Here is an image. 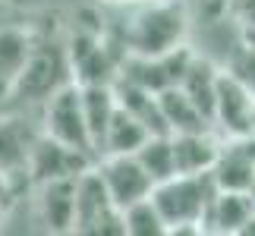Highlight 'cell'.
<instances>
[{"mask_svg": "<svg viewBox=\"0 0 255 236\" xmlns=\"http://www.w3.org/2000/svg\"><path fill=\"white\" fill-rule=\"evenodd\" d=\"M123 224H126V236H167V221L161 218V211L151 202V195L126 205Z\"/></svg>", "mask_w": 255, "mask_h": 236, "instance_id": "cell-22", "label": "cell"}, {"mask_svg": "<svg viewBox=\"0 0 255 236\" xmlns=\"http://www.w3.org/2000/svg\"><path fill=\"white\" fill-rule=\"evenodd\" d=\"M148 129L135 120L129 111H123L117 104V111L111 117V126H107V135H104V154H135L148 142Z\"/></svg>", "mask_w": 255, "mask_h": 236, "instance_id": "cell-20", "label": "cell"}, {"mask_svg": "<svg viewBox=\"0 0 255 236\" xmlns=\"http://www.w3.org/2000/svg\"><path fill=\"white\" fill-rule=\"evenodd\" d=\"M227 70L240 79L243 85L252 92V98H255V44L252 41H246V44H240L237 51L230 54V63H227Z\"/></svg>", "mask_w": 255, "mask_h": 236, "instance_id": "cell-23", "label": "cell"}, {"mask_svg": "<svg viewBox=\"0 0 255 236\" xmlns=\"http://www.w3.org/2000/svg\"><path fill=\"white\" fill-rule=\"evenodd\" d=\"M73 233L82 236H126L123 211L107 195V186L98 167H85L76 176V224Z\"/></svg>", "mask_w": 255, "mask_h": 236, "instance_id": "cell-4", "label": "cell"}, {"mask_svg": "<svg viewBox=\"0 0 255 236\" xmlns=\"http://www.w3.org/2000/svg\"><path fill=\"white\" fill-rule=\"evenodd\" d=\"M173 139V164L176 173H208L221 154V135L214 129L205 132H180Z\"/></svg>", "mask_w": 255, "mask_h": 236, "instance_id": "cell-15", "label": "cell"}, {"mask_svg": "<svg viewBox=\"0 0 255 236\" xmlns=\"http://www.w3.org/2000/svg\"><path fill=\"white\" fill-rule=\"evenodd\" d=\"M211 180L218 189L249 192L255 183V135L221 139V154L211 167Z\"/></svg>", "mask_w": 255, "mask_h": 236, "instance_id": "cell-11", "label": "cell"}, {"mask_svg": "<svg viewBox=\"0 0 255 236\" xmlns=\"http://www.w3.org/2000/svg\"><path fill=\"white\" fill-rule=\"evenodd\" d=\"M252 120H255V98H252V92L230 70H221L218 92H214V114H211L214 132H218L221 139L252 135Z\"/></svg>", "mask_w": 255, "mask_h": 236, "instance_id": "cell-7", "label": "cell"}, {"mask_svg": "<svg viewBox=\"0 0 255 236\" xmlns=\"http://www.w3.org/2000/svg\"><path fill=\"white\" fill-rule=\"evenodd\" d=\"M38 123H41V132L54 135L57 142L70 145V148L82 151V154H95V145L88 139V126H85V114H82V92L76 82H66L60 92H54L38 111Z\"/></svg>", "mask_w": 255, "mask_h": 236, "instance_id": "cell-6", "label": "cell"}, {"mask_svg": "<svg viewBox=\"0 0 255 236\" xmlns=\"http://www.w3.org/2000/svg\"><path fill=\"white\" fill-rule=\"evenodd\" d=\"M255 218V205L249 192H230L218 189L211 195L208 208L202 214V233H218V236H240L243 227Z\"/></svg>", "mask_w": 255, "mask_h": 236, "instance_id": "cell-13", "label": "cell"}, {"mask_svg": "<svg viewBox=\"0 0 255 236\" xmlns=\"http://www.w3.org/2000/svg\"><path fill=\"white\" fill-rule=\"evenodd\" d=\"M192 47L189 44H176L173 51L161 54V57H132L126 54L123 63H120V76L117 79H126V82L139 85V88H148V92H164L170 85H180V79L186 73V66L192 60Z\"/></svg>", "mask_w": 255, "mask_h": 236, "instance_id": "cell-8", "label": "cell"}, {"mask_svg": "<svg viewBox=\"0 0 255 236\" xmlns=\"http://www.w3.org/2000/svg\"><path fill=\"white\" fill-rule=\"evenodd\" d=\"M252 44H255V38H252Z\"/></svg>", "mask_w": 255, "mask_h": 236, "instance_id": "cell-29", "label": "cell"}, {"mask_svg": "<svg viewBox=\"0 0 255 236\" xmlns=\"http://www.w3.org/2000/svg\"><path fill=\"white\" fill-rule=\"evenodd\" d=\"M0 199H3L6 205H13V202H16V199H13V192H9V186L3 183V176H0Z\"/></svg>", "mask_w": 255, "mask_h": 236, "instance_id": "cell-26", "label": "cell"}, {"mask_svg": "<svg viewBox=\"0 0 255 236\" xmlns=\"http://www.w3.org/2000/svg\"><path fill=\"white\" fill-rule=\"evenodd\" d=\"M66 82H73L66 41L63 38H51V35L38 32L32 54H28L22 73H19L13 92H9V98H6V107H19V111L35 107V111H41V104L54 92H60Z\"/></svg>", "mask_w": 255, "mask_h": 236, "instance_id": "cell-2", "label": "cell"}, {"mask_svg": "<svg viewBox=\"0 0 255 236\" xmlns=\"http://www.w3.org/2000/svg\"><path fill=\"white\" fill-rule=\"evenodd\" d=\"M82 92V114L88 126V139L95 145V154H104V135L111 126V117L117 111V95L114 85H79Z\"/></svg>", "mask_w": 255, "mask_h": 236, "instance_id": "cell-17", "label": "cell"}, {"mask_svg": "<svg viewBox=\"0 0 255 236\" xmlns=\"http://www.w3.org/2000/svg\"><path fill=\"white\" fill-rule=\"evenodd\" d=\"M158 101H161V114H164V123H167L170 135L211 129L208 117L192 104V98L186 95L180 85H170V88H164V92H158Z\"/></svg>", "mask_w": 255, "mask_h": 236, "instance_id": "cell-18", "label": "cell"}, {"mask_svg": "<svg viewBox=\"0 0 255 236\" xmlns=\"http://www.w3.org/2000/svg\"><path fill=\"white\" fill-rule=\"evenodd\" d=\"M41 132V123L28 120L22 111L16 114H0V176L9 186L13 199L19 202L22 192H32L28 180V148L35 135Z\"/></svg>", "mask_w": 255, "mask_h": 236, "instance_id": "cell-5", "label": "cell"}, {"mask_svg": "<svg viewBox=\"0 0 255 236\" xmlns=\"http://www.w3.org/2000/svg\"><path fill=\"white\" fill-rule=\"evenodd\" d=\"M92 164H95L92 154L76 151L70 145L57 142L47 132H38L32 148H28V180H32V186L51 183V180H66V176L82 173Z\"/></svg>", "mask_w": 255, "mask_h": 236, "instance_id": "cell-9", "label": "cell"}, {"mask_svg": "<svg viewBox=\"0 0 255 236\" xmlns=\"http://www.w3.org/2000/svg\"><path fill=\"white\" fill-rule=\"evenodd\" d=\"M114 95H117V104H120L123 111H129L151 135H170L167 123H164V114H161V101H158L154 92L139 88V85L126 82V79H117V82H114Z\"/></svg>", "mask_w": 255, "mask_h": 236, "instance_id": "cell-16", "label": "cell"}, {"mask_svg": "<svg viewBox=\"0 0 255 236\" xmlns=\"http://www.w3.org/2000/svg\"><path fill=\"white\" fill-rule=\"evenodd\" d=\"M218 76H221V66H214L208 57H202V54H192V60H189V66H186L183 79H180V88L192 98V104L208 117V123H211V114H214ZM211 129H214V126H211Z\"/></svg>", "mask_w": 255, "mask_h": 236, "instance_id": "cell-19", "label": "cell"}, {"mask_svg": "<svg viewBox=\"0 0 255 236\" xmlns=\"http://www.w3.org/2000/svg\"><path fill=\"white\" fill-rule=\"evenodd\" d=\"M120 19H104V35L132 57H161L186 44L189 9L186 0H142L132 6H111Z\"/></svg>", "mask_w": 255, "mask_h": 236, "instance_id": "cell-1", "label": "cell"}, {"mask_svg": "<svg viewBox=\"0 0 255 236\" xmlns=\"http://www.w3.org/2000/svg\"><path fill=\"white\" fill-rule=\"evenodd\" d=\"M6 208H9V205H6L3 199H0V224H3V218H6Z\"/></svg>", "mask_w": 255, "mask_h": 236, "instance_id": "cell-27", "label": "cell"}, {"mask_svg": "<svg viewBox=\"0 0 255 236\" xmlns=\"http://www.w3.org/2000/svg\"><path fill=\"white\" fill-rule=\"evenodd\" d=\"M76 176L32 186L38 221L51 233H73V224H76Z\"/></svg>", "mask_w": 255, "mask_h": 236, "instance_id": "cell-12", "label": "cell"}, {"mask_svg": "<svg viewBox=\"0 0 255 236\" xmlns=\"http://www.w3.org/2000/svg\"><path fill=\"white\" fill-rule=\"evenodd\" d=\"M249 195H252V205H255V183L249 186Z\"/></svg>", "mask_w": 255, "mask_h": 236, "instance_id": "cell-28", "label": "cell"}, {"mask_svg": "<svg viewBox=\"0 0 255 236\" xmlns=\"http://www.w3.org/2000/svg\"><path fill=\"white\" fill-rule=\"evenodd\" d=\"M135 157H139V164L145 167V173H148L154 183H164V180H170V176H176L173 139L170 135H148V142L135 151Z\"/></svg>", "mask_w": 255, "mask_h": 236, "instance_id": "cell-21", "label": "cell"}, {"mask_svg": "<svg viewBox=\"0 0 255 236\" xmlns=\"http://www.w3.org/2000/svg\"><path fill=\"white\" fill-rule=\"evenodd\" d=\"M35 25H0V107L6 104L19 73L35 47Z\"/></svg>", "mask_w": 255, "mask_h": 236, "instance_id": "cell-14", "label": "cell"}, {"mask_svg": "<svg viewBox=\"0 0 255 236\" xmlns=\"http://www.w3.org/2000/svg\"><path fill=\"white\" fill-rule=\"evenodd\" d=\"M227 13L246 35V41L255 38V0H227Z\"/></svg>", "mask_w": 255, "mask_h": 236, "instance_id": "cell-24", "label": "cell"}, {"mask_svg": "<svg viewBox=\"0 0 255 236\" xmlns=\"http://www.w3.org/2000/svg\"><path fill=\"white\" fill-rule=\"evenodd\" d=\"M218 186L208 173H176L164 183H154L151 202L167 221V236H202V214Z\"/></svg>", "mask_w": 255, "mask_h": 236, "instance_id": "cell-3", "label": "cell"}, {"mask_svg": "<svg viewBox=\"0 0 255 236\" xmlns=\"http://www.w3.org/2000/svg\"><path fill=\"white\" fill-rule=\"evenodd\" d=\"M98 173L107 186V195L117 208H126V205L139 202V199H148L151 189H154V180L145 173V167L139 164L135 154H101L95 161Z\"/></svg>", "mask_w": 255, "mask_h": 236, "instance_id": "cell-10", "label": "cell"}, {"mask_svg": "<svg viewBox=\"0 0 255 236\" xmlns=\"http://www.w3.org/2000/svg\"><path fill=\"white\" fill-rule=\"evenodd\" d=\"M101 6H132V3H142V0H98Z\"/></svg>", "mask_w": 255, "mask_h": 236, "instance_id": "cell-25", "label": "cell"}]
</instances>
